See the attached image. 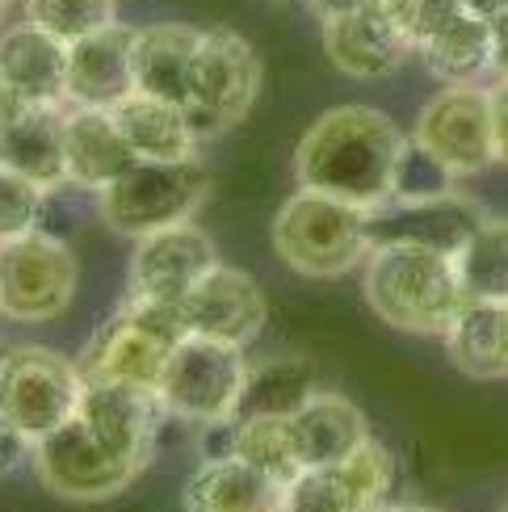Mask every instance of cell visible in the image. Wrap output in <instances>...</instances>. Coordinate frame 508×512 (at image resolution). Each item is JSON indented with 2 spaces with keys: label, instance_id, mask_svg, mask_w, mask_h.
<instances>
[{
  "label": "cell",
  "instance_id": "18",
  "mask_svg": "<svg viewBox=\"0 0 508 512\" xmlns=\"http://www.w3.org/2000/svg\"><path fill=\"white\" fill-rule=\"evenodd\" d=\"M0 76L34 105L68 101V42L34 21H13L0 30Z\"/></svg>",
  "mask_w": 508,
  "mask_h": 512
},
{
  "label": "cell",
  "instance_id": "15",
  "mask_svg": "<svg viewBox=\"0 0 508 512\" xmlns=\"http://www.w3.org/2000/svg\"><path fill=\"white\" fill-rule=\"evenodd\" d=\"M219 265V248L198 223H173L143 236L131 256V294L181 303L202 273Z\"/></svg>",
  "mask_w": 508,
  "mask_h": 512
},
{
  "label": "cell",
  "instance_id": "41",
  "mask_svg": "<svg viewBox=\"0 0 508 512\" xmlns=\"http://www.w3.org/2000/svg\"><path fill=\"white\" fill-rule=\"evenodd\" d=\"M462 5L475 9V13H483V17H496V13L508 9V0H462Z\"/></svg>",
  "mask_w": 508,
  "mask_h": 512
},
{
  "label": "cell",
  "instance_id": "25",
  "mask_svg": "<svg viewBox=\"0 0 508 512\" xmlns=\"http://www.w3.org/2000/svg\"><path fill=\"white\" fill-rule=\"evenodd\" d=\"M315 395V361L307 353H269L248 361L244 391L231 420L248 416H294Z\"/></svg>",
  "mask_w": 508,
  "mask_h": 512
},
{
  "label": "cell",
  "instance_id": "29",
  "mask_svg": "<svg viewBox=\"0 0 508 512\" xmlns=\"http://www.w3.org/2000/svg\"><path fill=\"white\" fill-rule=\"evenodd\" d=\"M236 458H244L248 466H257L269 479H278L282 487H290L307 466L299 458V445H294V429L290 416H248L236 420Z\"/></svg>",
  "mask_w": 508,
  "mask_h": 512
},
{
  "label": "cell",
  "instance_id": "40",
  "mask_svg": "<svg viewBox=\"0 0 508 512\" xmlns=\"http://www.w3.org/2000/svg\"><path fill=\"white\" fill-rule=\"evenodd\" d=\"M30 105H34V101H26L5 76H0V126H9L13 118H21V114L30 110Z\"/></svg>",
  "mask_w": 508,
  "mask_h": 512
},
{
  "label": "cell",
  "instance_id": "32",
  "mask_svg": "<svg viewBox=\"0 0 508 512\" xmlns=\"http://www.w3.org/2000/svg\"><path fill=\"white\" fill-rule=\"evenodd\" d=\"M42 202H47V189L0 164V240H13V236H26V231H38Z\"/></svg>",
  "mask_w": 508,
  "mask_h": 512
},
{
  "label": "cell",
  "instance_id": "30",
  "mask_svg": "<svg viewBox=\"0 0 508 512\" xmlns=\"http://www.w3.org/2000/svg\"><path fill=\"white\" fill-rule=\"evenodd\" d=\"M328 479L341 487V492L362 508V512H378L383 500L391 496V483H395V458L387 445H378L374 437L362 441L349 458H341L336 466H324Z\"/></svg>",
  "mask_w": 508,
  "mask_h": 512
},
{
  "label": "cell",
  "instance_id": "35",
  "mask_svg": "<svg viewBox=\"0 0 508 512\" xmlns=\"http://www.w3.org/2000/svg\"><path fill=\"white\" fill-rule=\"evenodd\" d=\"M282 512H362V508L328 479V471H303L286 487Z\"/></svg>",
  "mask_w": 508,
  "mask_h": 512
},
{
  "label": "cell",
  "instance_id": "20",
  "mask_svg": "<svg viewBox=\"0 0 508 512\" xmlns=\"http://www.w3.org/2000/svg\"><path fill=\"white\" fill-rule=\"evenodd\" d=\"M286 487L244 458H202L185 483V512H282Z\"/></svg>",
  "mask_w": 508,
  "mask_h": 512
},
{
  "label": "cell",
  "instance_id": "37",
  "mask_svg": "<svg viewBox=\"0 0 508 512\" xmlns=\"http://www.w3.org/2000/svg\"><path fill=\"white\" fill-rule=\"evenodd\" d=\"M26 458H34V437H26L21 429H13L9 420H0V479L13 475Z\"/></svg>",
  "mask_w": 508,
  "mask_h": 512
},
{
  "label": "cell",
  "instance_id": "7",
  "mask_svg": "<svg viewBox=\"0 0 508 512\" xmlns=\"http://www.w3.org/2000/svg\"><path fill=\"white\" fill-rule=\"evenodd\" d=\"M80 261L51 231L0 240V315L17 324H47L72 307Z\"/></svg>",
  "mask_w": 508,
  "mask_h": 512
},
{
  "label": "cell",
  "instance_id": "23",
  "mask_svg": "<svg viewBox=\"0 0 508 512\" xmlns=\"http://www.w3.org/2000/svg\"><path fill=\"white\" fill-rule=\"evenodd\" d=\"M0 164L38 181L42 189L68 185L63 156V105H30L21 118L0 126Z\"/></svg>",
  "mask_w": 508,
  "mask_h": 512
},
{
  "label": "cell",
  "instance_id": "31",
  "mask_svg": "<svg viewBox=\"0 0 508 512\" xmlns=\"http://www.w3.org/2000/svg\"><path fill=\"white\" fill-rule=\"evenodd\" d=\"M26 17L55 38L76 42L118 21V0H26Z\"/></svg>",
  "mask_w": 508,
  "mask_h": 512
},
{
  "label": "cell",
  "instance_id": "12",
  "mask_svg": "<svg viewBox=\"0 0 508 512\" xmlns=\"http://www.w3.org/2000/svg\"><path fill=\"white\" fill-rule=\"evenodd\" d=\"M488 219L475 198L446 189L433 198H387L366 210L370 248L374 244H412L429 252L458 256V248L471 240V231Z\"/></svg>",
  "mask_w": 508,
  "mask_h": 512
},
{
  "label": "cell",
  "instance_id": "8",
  "mask_svg": "<svg viewBox=\"0 0 508 512\" xmlns=\"http://www.w3.org/2000/svg\"><path fill=\"white\" fill-rule=\"evenodd\" d=\"M244 374H248V357L240 345L189 332L168 353L156 391H160L164 412L194 420V424H219L236 416Z\"/></svg>",
  "mask_w": 508,
  "mask_h": 512
},
{
  "label": "cell",
  "instance_id": "11",
  "mask_svg": "<svg viewBox=\"0 0 508 512\" xmlns=\"http://www.w3.org/2000/svg\"><path fill=\"white\" fill-rule=\"evenodd\" d=\"M34 466H38V483L51 496L72 500V504L114 500L135 479L131 466L105 450L80 416H72L55 433L34 441Z\"/></svg>",
  "mask_w": 508,
  "mask_h": 512
},
{
  "label": "cell",
  "instance_id": "3",
  "mask_svg": "<svg viewBox=\"0 0 508 512\" xmlns=\"http://www.w3.org/2000/svg\"><path fill=\"white\" fill-rule=\"evenodd\" d=\"M273 252L299 277H345L370 256L366 210L299 185L273 215Z\"/></svg>",
  "mask_w": 508,
  "mask_h": 512
},
{
  "label": "cell",
  "instance_id": "21",
  "mask_svg": "<svg viewBox=\"0 0 508 512\" xmlns=\"http://www.w3.org/2000/svg\"><path fill=\"white\" fill-rule=\"evenodd\" d=\"M198 47L202 30L185 21H156V26L135 30V89L185 105Z\"/></svg>",
  "mask_w": 508,
  "mask_h": 512
},
{
  "label": "cell",
  "instance_id": "6",
  "mask_svg": "<svg viewBox=\"0 0 508 512\" xmlns=\"http://www.w3.org/2000/svg\"><path fill=\"white\" fill-rule=\"evenodd\" d=\"M257 93H261L257 47L227 26L202 30V47H198L189 101H185V114L194 122L198 139H219L231 126H240Z\"/></svg>",
  "mask_w": 508,
  "mask_h": 512
},
{
  "label": "cell",
  "instance_id": "34",
  "mask_svg": "<svg viewBox=\"0 0 508 512\" xmlns=\"http://www.w3.org/2000/svg\"><path fill=\"white\" fill-rule=\"evenodd\" d=\"M383 9L391 13V21L412 38V47H420L429 34H437L454 13H462L467 5L462 0H383Z\"/></svg>",
  "mask_w": 508,
  "mask_h": 512
},
{
  "label": "cell",
  "instance_id": "16",
  "mask_svg": "<svg viewBox=\"0 0 508 512\" xmlns=\"http://www.w3.org/2000/svg\"><path fill=\"white\" fill-rule=\"evenodd\" d=\"M320 30H324L328 63L341 76H353V80H387L404 68L408 55L416 51L412 38L395 26L383 5L324 21Z\"/></svg>",
  "mask_w": 508,
  "mask_h": 512
},
{
  "label": "cell",
  "instance_id": "33",
  "mask_svg": "<svg viewBox=\"0 0 508 512\" xmlns=\"http://www.w3.org/2000/svg\"><path fill=\"white\" fill-rule=\"evenodd\" d=\"M446 189H454V177L425 152V147L408 139L404 156H399V168H395V194L391 198H433V194H446Z\"/></svg>",
  "mask_w": 508,
  "mask_h": 512
},
{
  "label": "cell",
  "instance_id": "13",
  "mask_svg": "<svg viewBox=\"0 0 508 512\" xmlns=\"http://www.w3.org/2000/svg\"><path fill=\"white\" fill-rule=\"evenodd\" d=\"M76 416L89 424L93 437L105 445V450L139 475L143 466L152 462L164 403H160L156 387H135V382H89Z\"/></svg>",
  "mask_w": 508,
  "mask_h": 512
},
{
  "label": "cell",
  "instance_id": "36",
  "mask_svg": "<svg viewBox=\"0 0 508 512\" xmlns=\"http://www.w3.org/2000/svg\"><path fill=\"white\" fill-rule=\"evenodd\" d=\"M492 105V143H496V164L508 168V76H500L488 89Z\"/></svg>",
  "mask_w": 508,
  "mask_h": 512
},
{
  "label": "cell",
  "instance_id": "43",
  "mask_svg": "<svg viewBox=\"0 0 508 512\" xmlns=\"http://www.w3.org/2000/svg\"><path fill=\"white\" fill-rule=\"evenodd\" d=\"M5 17H9V0H0V30H5Z\"/></svg>",
  "mask_w": 508,
  "mask_h": 512
},
{
  "label": "cell",
  "instance_id": "22",
  "mask_svg": "<svg viewBox=\"0 0 508 512\" xmlns=\"http://www.w3.org/2000/svg\"><path fill=\"white\" fill-rule=\"evenodd\" d=\"M114 122L126 139V147L135 152V160H185L198 156V131L189 122L185 105L164 101L152 93H126L114 105Z\"/></svg>",
  "mask_w": 508,
  "mask_h": 512
},
{
  "label": "cell",
  "instance_id": "39",
  "mask_svg": "<svg viewBox=\"0 0 508 512\" xmlns=\"http://www.w3.org/2000/svg\"><path fill=\"white\" fill-rule=\"evenodd\" d=\"M492 68L496 76H508V9L492 17Z\"/></svg>",
  "mask_w": 508,
  "mask_h": 512
},
{
  "label": "cell",
  "instance_id": "4",
  "mask_svg": "<svg viewBox=\"0 0 508 512\" xmlns=\"http://www.w3.org/2000/svg\"><path fill=\"white\" fill-rule=\"evenodd\" d=\"M189 336L181 303H160V298L126 294L118 315L89 336L76 370L89 382H135V387H156L164 361Z\"/></svg>",
  "mask_w": 508,
  "mask_h": 512
},
{
  "label": "cell",
  "instance_id": "9",
  "mask_svg": "<svg viewBox=\"0 0 508 512\" xmlns=\"http://www.w3.org/2000/svg\"><path fill=\"white\" fill-rule=\"evenodd\" d=\"M84 378L76 361L55 349L21 345L0 357V420L26 437H47L80 412Z\"/></svg>",
  "mask_w": 508,
  "mask_h": 512
},
{
  "label": "cell",
  "instance_id": "42",
  "mask_svg": "<svg viewBox=\"0 0 508 512\" xmlns=\"http://www.w3.org/2000/svg\"><path fill=\"white\" fill-rule=\"evenodd\" d=\"M378 512H437V508H425V504H383Z\"/></svg>",
  "mask_w": 508,
  "mask_h": 512
},
{
  "label": "cell",
  "instance_id": "17",
  "mask_svg": "<svg viewBox=\"0 0 508 512\" xmlns=\"http://www.w3.org/2000/svg\"><path fill=\"white\" fill-rule=\"evenodd\" d=\"M135 93V26L110 21L105 30L68 42V105H114Z\"/></svg>",
  "mask_w": 508,
  "mask_h": 512
},
{
  "label": "cell",
  "instance_id": "28",
  "mask_svg": "<svg viewBox=\"0 0 508 512\" xmlns=\"http://www.w3.org/2000/svg\"><path fill=\"white\" fill-rule=\"evenodd\" d=\"M467 303H508V219H483L454 256Z\"/></svg>",
  "mask_w": 508,
  "mask_h": 512
},
{
  "label": "cell",
  "instance_id": "14",
  "mask_svg": "<svg viewBox=\"0 0 508 512\" xmlns=\"http://www.w3.org/2000/svg\"><path fill=\"white\" fill-rule=\"evenodd\" d=\"M181 315L194 336L227 340V345L248 349L265 332L269 303H265V290L257 286V277L219 261L181 298Z\"/></svg>",
  "mask_w": 508,
  "mask_h": 512
},
{
  "label": "cell",
  "instance_id": "27",
  "mask_svg": "<svg viewBox=\"0 0 508 512\" xmlns=\"http://www.w3.org/2000/svg\"><path fill=\"white\" fill-rule=\"evenodd\" d=\"M446 353L467 378H508L504 303H467L446 332Z\"/></svg>",
  "mask_w": 508,
  "mask_h": 512
},
{
  "label": "cell",
  "instance_id": "2",
  "mask_svg": "<svg viewBox=\"0 0 508 512\" xmlns=\"http://www.w3.org/2000/svg\"><path fill=\"white\" fill-rule=\"evenodd\" d=\"M362 290L370 311L387 328L408 336H446L458 311L467 307L454 256L412 244H374L366 256Z\"/></svg>",
  "mask_w": 508,
  "mask_h": 512
},
{
  "label": "cell",
  "instance_id": "5",
  "mask_svg": "<svg viewBox=\"0 0 508 512\" xmlns=\"http://www.w3.org/2000/svg\"><path fill=\"white\" fill-rule=\"evenodd\" d=\"M210 194V173L198 156L185 160H135L118 181L97 194V210L110 231L143 240L160 227L194 219Z\"/></svg>",
  "mask_w": 508,
  "mask_h": 512
},
{
  "label": "cell",
  "instance_id": "26",
  "mask_svg": "<svg viewBox=\"0 0 508 512\" xmlns=\"http://www.w3.org/2000/svg\"><path fill=\"white\" fill-rule=\"evenodd\" d=\"M420 63L446 84H475L483 72L492 68V17L475 9L454 13L437 34H429L416 47Z\"/></svg>",
  "mask_w": 508,
  "mask_h": 512
},
{
  "label": "cell",
  "instance_id": "24",
  "mask_svg": "<svg viewBox=\"0 0 508 512\" xmlns=\"http://www.w3.org/2000/svg\"><path fill=\"white\" fill-rule=\"evenodd\" d=\"M290 429H294V445H299V458L307 471L336 466L362 441H370V424L362 408L341 395H320V391L290 416Z\"/></svg>",
  "mask_w": 508,
  "mask_h": 512
},
{
  "label": "cell",
  "instance_id": "10",
  "mask_svg": "<svg viewBox=\"0 0 508 512\" xmlns=\"http://www.w3.org/2000/svg\"><path fill=\"white\" fill-rule=\"evenodd\" d=\"M412 143L425 147L454 181L492 168L496 143H492L488 89H479V84H446L441 93H433L425 110L416 114Z\"/></svg>",
  "mask_w": 508,
  "mask_h": 512
},
{
  "label": "cell",
  "instance_id": "1",
  "mask_svg": "<svg viewBox=\"0 0 508 512\" xmlns=\"http://www.w3.org/2000/svg\"><path fill=\"white\" fill-rule=\"evenodd\" d=\"M404 131L374 105H332L294 147V177L353 206H378L395 194V168L404 156Z\"/></svg>",
  "mask_w": 508,
  "mask_h": 512
},
{
  "label": "cell",
  "instance_id": "19",
  "mask_svg": "<svg viewBox=\"0 0 508 512\" xmlns=\"http://www.w3.org/2000/svg\"><path fill=\"white\" fill-rule=\"evenodd\" d=\"M63 156H68V185L93 189V194H101L135 164V152L126 147L114 114L97 105L63 110Z\"/></svg>",
  "mask_w": 508,
  "mask_h": 512
},
{
  "label": "cell",
  "instance_id": "38",
  "mask_svg": "<svg viewBox=\"0 0 508 512\" xmlns=\"http://www.w3.org/2000/svg\"><path fill=\"white\" fill-rule=\"evenodd\" d=\"M383 0H303V9L320 21H336V17H349V13H362V9H378Z\"/></svg>",
  "mask_w": 508,
  "mask_h": 512
},
{
  "label": "cell",
  "instance_id": "44",
  "mask_svg": "<svg viewBox=\"0 0 508 512\" xmlns=\"http://www.w3.org/2000/svg\"><path fill=\"white\" fill-rule=\"evenodd\" d=\"M504 311H508V303H504Z\"/></svg>",
  "mask_w": 508,
  "mask_h": 512
}]
</instances>
